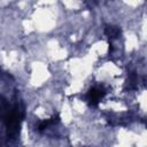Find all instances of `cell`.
I'll return each mask as SVG.
<instances>
[{"label":"cell","instance_id":"1","mask_svg":"<svg viewBox=\"0 0 147 147\" xmlns=\"http://www.w3.org/2000/svg\"><path fill=\"white\" fill-rule=\"evenodd\" d=\"M20 123H21V114L17 107L8 110L5 115V124L7 127V134L11 139H14L20 131Z\"/></svg>","mask_w":147,"mask_h":147},{"label":"cell","instance_id":"2","mask_svg":"<svg viewBox=\"0 0 147 147\" xmlns=\"http://www.w3.org/2000/svg\"><path fill=\"white\" fill-rule=\"evenodd\" d=\"M105 94H106V92H105L103 90H101V88H99V87H92V88L87 92L86 99H87V101H88V103H90L91 106L95 107V106H98V103L101 101V99L105 96Z\"/></svg>","mask_w":147,"mask_h":147},{"label":"cell","instance_id":"3","mask_svg":"<svg viewBox=\"0 0 147 147\" xmlns=\"http://www.w3.org/2000/svg\"><path fill=\"white\" fill-rule=\"evenodd\" d=\"M105 33H106V36H107L109 39H116V38H118L119 34H121V29H119L118 26L107 24L106 28H105Z\"/></svg>","mask_w":147,"mask_h":147},{"label":"cell","instance_id":"4","mask_svg":"<svg viewBox=\"0 0 147 147\" xmlns=\"http://www.w3.org/2000/svg\"><path fill=\"white\" fill-rule=\"evenodd\" d=\"M59 119H60V116H59V115H54L53 117H51V118H48V119H44V121H41V122L38 124V130H39V131H42V130L47 129L49 125H53V124L57 123Z\"/></svg>","mask_w":147,"mask_h":147}]
</instances>
